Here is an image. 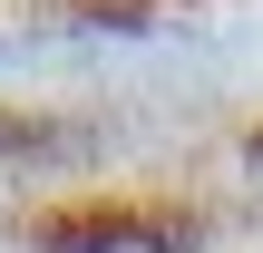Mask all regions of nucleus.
Masks as SVG:
<instances>
[{"mask_svg": "<svg viewBox=\"0 0 263 253\" xmlns=\"http://www.w3.org/2000/svg\"><path fill=\"white\" fill-rule=\"evenodd\" d=\"M39 253H195L205 224L185 205H49L29 224Z\"/></svg>", "mask_w": 263, "mask_h": 253, "instance_id": "1", "label": "nucleus"}]
</instances>
